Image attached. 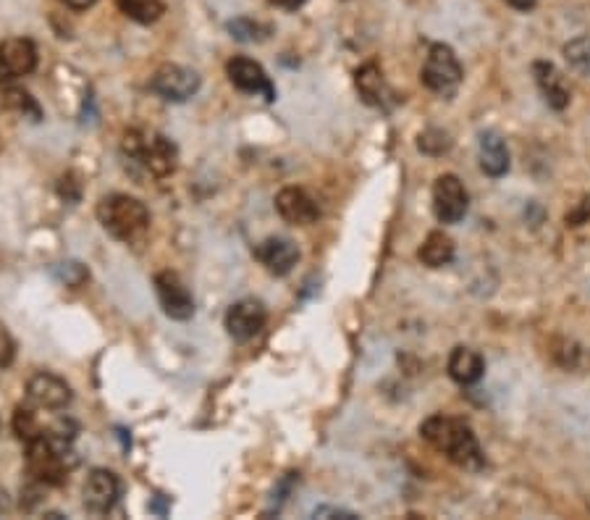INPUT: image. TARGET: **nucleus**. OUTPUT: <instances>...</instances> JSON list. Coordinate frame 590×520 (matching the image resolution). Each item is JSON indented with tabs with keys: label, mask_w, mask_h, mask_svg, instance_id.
<instances>
[{
	"label": "nucleus",
	"mask_w": 590,
	"mask_h": 520,
	"mask_svg": "<svg viewBox=\"0 0 590 520\" xmlns=\"http://www.w3.org/2000/svg\"><path fill=\"white\" fill-rule=\"evenodd\" d=\"M420 436L431 444L433 450L446 455L454 465L465 471H480L486 465V455L480 447L478 436L470 429V423L454 415H431L420 426Z\"/></svg>",
	"instance_id": "nucleus-1"
},
{
	"label": "nucleus",
	"mask_w": 590,
	"mask_h": 520,
	"mask_svg": "<svg viewBox=\"0 0 590 520\" xmlns=\"http://www.w3.org/2000/svg\"><path fill=\"white\" fill-rule=\"evenodd\" d=\"M74 465H77V457H74L69 439L42 431L37 439L27 444V471L35 484H63Z\"/></svg>",
	"instance_id": "nucleus-2"
},
{
	"label": "nucleus",
	"mask_w": 590,
	"mask_h": 520,
	"mask_svg": "<svg viewBox=\"0 0 590 520\" xmlns=\"http://www.w3.org/2000/svg\"><path fill=\"white\" fill-rule=\"evenodd\" d=\"M98 221L111 237L132 242L150 226V211L142 200L129 195H108L98 203Z\"/></svg>",
	"instance_id": "nucleus-3"
},
{
	"label": "nucleus",
	"mask_w": 590,
	"mask_h": 520,
	"mask_svg": "<svg viewBox=\"0 0 590 520\" xmlns=\"http://www.w3.org/2000/svg\"><path fill=\"white\" fill-rule=\"evenodd\" d=\"M121 148L129 158L139 161L150 174L168 176L176 171V161H179V150L168 137L158 132H142V129H132L124 134Z\"/></svg>",
	"instance_id": "nucleus-4"
},
{
	"label": "nucleus",
	"mask_w": 590,
	"mask_h": 520,
	"mask_svg": "<svg viewBox=\"0 0 590 520\" xmlns=\"http://www.w3.org/2000/svg\"><path fill=\"white\" fill-rule=\"evenodd\" d=\"M423 85L438 95H452L462 82V66L459 58L454 56V50L444 43L431 45L428 56H425L423 71H420Z\"/></svg>",
	"instance_id": "nucleus-5"
},
{
	"label": "nucleus",
	"mask_w": 590,
	"mask_h": 520,
	"mask_svg": "<svg viewBox=\"0 0 590 520\" xmlns=\"http://www.w3.org/2000/svg\"><path fill=\"white\" fill-rule=\"evenodd\" d=\"M470 195H467L462 179L454 174L438 176L433 184V213L441 224H459L467 216Z\"/></svg>",
	"instance_id": "nucleus-6"
},
{
	"label": "nucleus",
	"mask_w": 590,
	"mask_h": 520,
	"mask_svg": "<svg viewBox=\"0 0 590 520\" xmlns=\"http://www.w3.org/2000/svg\"><path fill=\"white\" fill-rule=\"evenodd\" d=\"M155 295H158V303L163 308L168 318L174 321H189L195 316V297L189 292V287L184 284L179 274L174 271H160L155 276Z\"/></svg>",
	"instance_id": "nucleus-7"
},
{
	"label": "nucleus",
	"mask_w": 590,
	"mask_h": 520,
	"mask_svg": "<svg viewBox=\"0 0 590 520\" xmlns=\"http://www.w3.org/2000/svg\"><path fill=\"white\" fill-rule=\"evenodd\" d=\"M150 90L163 100H168V103H184V100H189L200 90V74L187 69V66L166 64L153 74Z\"/></svg>",
	"instance_id": "nucleus-8"
},
{
	"label": "nucleus",
	"mask_w": 590,
	"mask_h": 520,
	"mask_svg": "<svg viewBox=\"0 0 590 520\" xmlns=\"http://www.w3.org/2000/svg\"><path fill=\"white\" fill-rule=\"evenodd\" d=\"M226 74H229L231 85L236 90L247 92V95H260L268 103L276 100V87H273L271 77L265 74V69L257 61L247 56H236L231 58L229 64H226Z\"/></svg>",
	"instance_id": "nucleus-9"
},
{
	"label": "nucleus",
	"mask_w": 590,
	"mask_h": 520,
	"mask_svg": "<svg viewBox=\"0 0 590 520\" xmlns=\"http://www.w3.org/2000/svg\"><path fill=\"white\" fill-rule=\"evenodd\" d=\"M265 321H268L265 305L260 300L247 297V300H239V303L229 308V313H226V331L236 342H250L265 329Z\"/></svg>",
	"instance_id": "nucleus-10"
},
{
	"label": "nucleus",
	"mask_w": 590,
	"mask_h": 520,
	"mask_svg": "<svg viewBox=\"0 0 590 520\" xmlns=\"http://www.w3.org/2000/svg\"><path fill=\"white\" fill-rule=\"evenodd\" d=\"M118 497H121V481L113 471H105V468H95L90 476L84 478L82 486V499L84 507L90 513H111L116 507Z\"/></svg>",
	"instance_id": "nucleus-11"
},
{
	"label": "nucleus",
	"mask_w": 590,
	"mask_h": 520,
	"mask_svg": "<svg viewBox=\"0 0 590 520\" xmlns=\"http://www.w3.org/2000/svg\"><path fill=\"white\" fill-rule=\"evenodd\" d=\"M29 402L40 410H63L71 402V387L56 373H35L27 384Z\"/></svg>",
	"instance_id": "nucleus-12"
},
{
	"label": "nucleus",
	"mask_w": 590,
	"mask_h": 520,
	"mask_svg": "<svg viewBox=\"0 0 590 520\" xmlns=\"http://www.w3.org/2000/svg\"><path fill=\"white\" fill-rule=\"evenodd\" d=\"M37 69V48L27 37H11L0 43V74L8 79L27 77Z\"/></svg>",
	"instance_id": "nucleus-13"
},
{
	"label": "nucleus",
	"mask_w": 590,
	"mask_h": 520,
	"mask_svg": "<svg viewBox=\"0 0 590 520\" xmlns=\"http://www.w3.org/2000/svg\"><path fill=\"white\" fill-rule=\"evenodd\" d=\"M276 211L292 226H310L320 218V208L313 197L299 187H284L276 195Z\"/></svg>",
	"instance_id": "nucleus-14"
},
{
	"label": "nucleus",
	"mask_w": 590,
	"mask_h": 520,
	"mask_svg": "<svg viewBox=\"0 0 590 520\" xmlns=\"http://www.w3.org/2000/svg\"><path fill=\"white\" fill-rule=\"evenodd\" d=\"M255 258L273 276H286L299 263V247L286 237H268L255 247Z\"/></svg>",
	"instance_id": "nucleus-15"
},
{
	"label": "nucleus",
	"mask_w": 590,
	"mask_h": 520,
	"mask_svg": "<svg viewBox=\"0 0 590 520\" xmlns=\"http://www.w3.org/2000/svg\"><path fill=\"white\" fill-rule=\"evenodd\" d=\"M478 158L483 174H488L491 179H501L509 171V163H512L509 161L507 142H504V137L499 132H493V129L480 134Z\"/></svg>",
	"instance_id": "nucleus-16"
},
{
	"label": "nucleus",
	"mask_w": 590,
	"mask_h": 520,
	"mask_svg": "<svg viewBox=\"0 0 590 520\" xmlns=\"http://www.w3.org/2000/svg\"><path fill=\"white\" fill-rule=\"evenodd\" d=\"M533 77L535 85L541 87L546 103H549L554 111H564V108L570 106V90H567L564 77L556 71L554 64H549V61H535Z\"/></svg>",
	"instance_id": "nucleus-17"
},
{
	"label": "nucleus",
	"mask_w": 590,
	"mask_h": 520,
	"mask_svg": "<svg viewBox=\"0 0 590 520\" xmlns=\"http://www.w3.org/2000/svg\"><path fill=\"white\" fill-rule=\"evenodd\" d=\"M483 371H486V360L480 352L470 350V347H454L452 358H449V376L459 387L478 384L483 379Z\"/></svg>",
	"instance_id": "nucleus-18"
},
{
	"label": "nucleus",
	"mask_w": 590,
	"mask_h": 520,
	"mask_svg": "<svg viewBox=\"0 0 590 520\" xmlns=\"http://www.w3.org/2000/svg\"><path fill=\"white\" fill-rule=\"evenodd\" d=\"M417 258L420 263L428 268H444L454 260V242L449 234L444 232H431L425 237V242L417 250Z\"/></svg>",
	"instance_id": "nucleus-19"
},
{
	"label": "nucleus",
	"mask_w": 590,
	"mask_h": 520,
	"mask_svg": "<svg viewBox=\"0 0 590 520\" xmlns=\"http://www.w3.org/2000/svg\"><path fill=\"white\" fill-rule=\"evenodd\" d=\"M357 90H360L362 100L368 103V106L383 108V100H386V82H383L381 69L375 64H365L362 69H357Z\"/></svg>",
	"instance_id": "nucleus-20"
},
{
	"label": "nucleus",
	"mask_w": 590,
	"mask_h": 520,
	"mask_svg": "<svg viewBox=\"0 0 590 520\" xmlns=\"http://www.w3.org/2000/svg\"><path fill=\"white\" fill-rule=\"evenodd\" d=\"M116 6L121 8V14H126L137 24H153L166 14L163 0H116Z\"/></svg>",
	"instance_id": "nucleus-21"
},
{
	"label": "nucleus",
	"mask_w": 590,
	"mask_h": 520,
	"mask_svg": "<svg viewBox=\"0 0 590 520\" xmlns=\"http://www.w3.org/2000/svg\"><path fill=\"white\" fill-rule=\"evenodd\" d=\"M229 32L239 43H263L265 37L271 35V27L255 22V19H247V16H239V19L229 22Z\"/></svg>",
	"instance_id": "nucleus-22"
},
{
	"label": "nucleus",
	"mask_w": 590,
	"mask_h": 520,
	"mask_svg": "<svg viewBox=\"0 0 590 520\" xmlns=\"http://www.w3.org/2000/svg\"><path fill=\"white\" fill-rule=\"evenodd\" d=\"M42 429H45V426L40 423V418L35 415V410H32V408H16L14 431H16V436H19L21 442L29 444L32 439H37V436L42 434Z\"/></svg>",
	"instance_id": "nucleus-23"
},
{
	"label": "nucleus",
	"mask_w": 590,
	"mask_h": 520,
	"mask_svg": "<svg viewBox=\"0 0 590 520\" xmlns=\"http://www.w3.org/2000/svg\"><path fill=\"white\" fill-rule=\"evenodd\" d=\"M564 56H567L572 69H577L580 74H590V37L572 40V43L564 48Z\"/></svg>",
	"instance_id": "nucleus-24"
},
{
	"label": "nucleus",
	"mask_w": 590,
	"mask_h": 520,
	"mask_svg": "<svg viewBox=\"0 0 590 520\" xmlns=\"http://www.w3.org/2000/svg\"><path fill=\"white\" fill-rule=\"evenodd\" d=\"M417 148L423 150L425 155H444L446 150L452 148V140L444 129H428L417 137Z\"/></svg>",
	"instance_id": "nucleus-25"
},
{
	"label": "nucleus",
	"mask_w": 590,
	"mask_h": 520,
	"mask_svg": "<svg viewBox=\"0 0 590 520\" xmlns=\"http://www.w3.org/2000/svg\"><path fill=\"white\" fill-rule=\"evenodd\" d=\"M6 103L11 108H16L19 113H24V116H29L32 121H40L42 111H40V106L35 103V98L29 95V92L11 87V90H6Z\"/></svg>",
	"instance_id": "nucleus-26"
},
{
	"label": "nucleus",
	"mask_w": 590,
	"mask_h": 520,
	"mask_svg": "<svg viewBox=\"0 0 590 520\" xmlns=\"http://www.w3.org/2000/svg\"><path fill=\"white\" fill-rule=\"evenodd\" d=\"M56 274L58 279H61L63 284H69V287H79V284L87 282V268L82 266V263H74V260H69V263H61V266H56Z\"/></svg>",
	"instance_id": "nucleus-27"
},
{
	"label": "nucleus",
	"mask_w": 590,
	"mask_h": 520,
	"mask_svg": "<svg viewBox=\"0 0 590 520\" xmlns=\"http://www.w3.org/2000/svg\"><path fill=\"white\" fill-rule=\"evenodd\" d=\"M313 518H344V520H354L357 513L352 510H341V507H315Z\"/></svg>",
	"instance_id": "nucleus-28"
},
{
	"label": "nucleus",
	"mask_w": 590,
	"mask_h": 520,
	"mask_svg": "<svg viewBox=\"0 0 590 520\" xmlns=\"http://www.w3.org/2000/svg\"><path fill=\"white\" fill-rule=\"evenodd\" d=\"M14 360V345H11V339L3 329H0V366H8Z\"/></svg>",
	"instance_id": "nucleus-29"
},
{
	"label": "nucleus",
	"mask_w": 590,
	"mask_h": 520,
	"mask_svg": "<svg viewBox=\"0 0 590 520\" xmlns=\"http://www.w3.org/2000/svg\"><path fill=\"white\" fill-rule=\"evenodd\" d=\"M273 6L284 8V11H297V8H302L307 3V0H271Z\"/></svg>",
	"instance_id": "nucleus-30"
},
{
	"label": "nucleus",
	"mask_w": 590,
	"mask_h": 520,
	"mask_svg": "<svg viewBox=\"0 0 590 520\" xmlns=\"http://www.w3.org/2000/svg\"><path fill=\"white\" fill-rule=\"evenodd\" d=\"M66 6L71 8V11H87V8H92L98 0H63Z\"/></svg>",
	"instance_id": "nucleus-31"
},
{
	"label": "nucleus",
	"mask_w": 590,
	"mask_h": 520,
	"mask_svg": "<svg viewBox=\"0 0 590 520\" xmlns=\"http://www.w3.org/2000/svg\"><path fill=\"white\" fill-rule=\"evenodd\" d=\"M509 6L517 8V11H530L535 6V0H507Z\"/></svg>",
	"instance_id": "nucleus-32"
}]
</instances>
